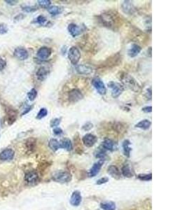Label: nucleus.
I'll return each instance as SVG.
<instances>
[{
	"label": "nucleus",
	"instance_id": "nucleus-1",
	"mask_svg": "<svg viewBox=\"0 0 187 210\" xmlns=\"http://www.w3.org/2000/svg\"><path fill=\"white\" fill-rule=\"evenodd\" d=\"M120 79L122 82V85L124 87H126L128 89L131 90L133 92L137 93L141 89L140 85L138 82L132 76L128 73H123L121 75Z\"/></svg>",
	"mask_w": 187,
	"mask_h": 210
},
{
	"label": "nucleus",
	"instance_id": "nucleus-2",
	"mask_svg": "<svg viewBox=\"0 0 187 210\" xmlns=\"http://www.w3.org/2000/svg\"><path fill=\"white\" fill-rule=\"evenodd\" d=\"M107 86L112 90V96L113 98L118 97L124 91V86L121 83L118 82H109L107 83Z\"/></svg>",
	"mask_w": 187,
	"mask_h": 210
},
{
	"label": "nucleus",
	"instance_id": "nucleus-3",
	"mask_svg": "<svg viewBox=\"0 0 187 210\" xmlns=\"http://www.w3.org/2000/svg\"><path fill=\"white\" fill-rule=\"evenodd\" d=\"M72 174L66 171H58L53 175V179L59 183H68L72 180Z\"/></svg>",
	"mask_w": 187,
	"mask_h": 210
},
{
	"label": "nucleus",
	"instance_id": "nucleus-4",
	"mask_svg": "<svg viewBox=\"0 0 187 210\" xmlns=\"http://www.w3.org/2000/svg\"><path fill=\"white\" fill-rule=\"evenodd\" d=\"M68 58L73 65H77L81 58V53L77 47L72 46L68 51Z\"/></svg>",
	"mask_w": 187,
	"mask_h": 210
},
{
	"label": "nucleus",
	"instance_id": "nucleus-5",
	"mask_svg": "<svg viewBox=\"0 0 187 210\" xmlns=\"http://www.w3.org/2000/svg\"><path fill=\"white\" fill-rule=\"evenodd\" d=\"M91 83L93 86L95 88L97 92L101 95H105L107 93V88L105 87V83H103L102 80L99 77H95L93 78Z\"/></svg>",
	"mask_w": 187,
	"mask_h": 210
},
{
	"label": "nucleus",
	"instance_id": "nucleus-6",
	"mask_svg": "<svg viewBox=\"0 0 187 210\" xmlns=\"http://www.w3.org/2000/svg\"><path fill=\"white\" fill-rule=\"evenodd\" d=\"M83 98V95L82 94V93L81 92V90L77 89V88H74V89L71 90L68 93V101L70 103H77L79 102L80 100H82Z\"/></svg>",
	"mask_w": 187,
	"mask_h": 210
},
{
	"label": "nucleus",
	"instance_id": "nucleus-7",
	"mask_svg": "<svg viewBox=\"0 0 187 210\" xmlns=\"http://www.w3.org/2000/svg\"><path fill=\"white\" fill-rule=\"evenodd\" d=\"M103 25L108 28H112L114 26V19L111 14H102L99 16Z\"/></svg>",
	"mask_w": 187,
	"mask_h": 210
},
{
	"label": "nucleus",
	"instance_id": "nucleus-8",
	"mask_svg": "<svg viewBox=\"0 0 187 210\" xmlns=\"http://www.w3.org/2000/svg\"><path fill=\"white\" fill-rule=\"evenodd\" d=\"M97 138L93 134H86L83 137L82 141L86 147H92L97 142Z\"/></svg>",
	"mask_w": 187,
	"mask_h": 210
},
{
	"label": "nucleus",
	"instance_id": "nucleus-9",
	"mask_svg": "<svg viewBox=\"0 0 187 210\" xmlns=\"http://www.w3.org/2000/svg\"><path fill=\"white\" fill-rule=\"evenodd\" d=\"M14 55L15 57H16L19 60H25L29 57L27 50L22 47L16 48L14 52Z\"/></svg>",
	"mask_w": 187,
	"mask_h": 210
},
{
	"label": "nucleus",
	"instance_id": "nucleus-10",
	"mask_svg": "<svg viewBox=\"0 0 187 210\" xmlns=\"http://www.w3.org/2000/svg\"><path fill=\"white\" fill-rule=\"evenodd\" d=\"M67 30L69 33L72 35V37H76L79 36L82 33L83 29L81 26H79L75 23H70L67 27Z\"/></svg>",
	"mask_w": 187,
	"mask_h": 210
},
{
	"label": "nucleus",
	"instance_id": "nucleus-11",
	"mask_svg": "<svg viewBox=\"0 0 187 210\" xmlns=\"http://www.w3.org/2000/svg\"><path fill=\"white\" fill-rule=\"evenodd\" d=\"M52 53V50L47 46H43L38 50L37 57L41 60H46Z\"/></svg>",
	"mask_w": 187,
	"mask_h": 210
},
{
	"label": "nucleus",
	"instance_id": "nucleus-12",
	"mask_svg": "<svg viewBox=\"0 0 187 210\" xmlns=\"http://www.w3.org/2000/svg\"><path fill=\"white\" fill-rule=\"evenodd\" d=\"M103 164H104V159H100L99 161L95 163L88 172V176L90 177H93L97 175L99 173Z\"/></svg>",
	"mask_w": 187,
	"mask_h": 210
},
{
	"label": "nucleus",
	"instance_id": "nucleus-13",
	"mask_svg": "<svg viewBox=\"0 0 187 210\" xmlns=\"http://www.w3.org/2000/svg\"><path fill=\"white\" fill-rule=\"evenodd\" d=\"M121 9L126 14L132 15L135 12V7L130 1H124L121 4Z\"/></svg>",
	"mask_w": 187,
	"mask_h": 210
},
{
	"label": "nucleus",
	"instance_id": "nucleus-14",
	"mask_svg": "<svg viewBox=\"0 0 187 210\" xmlns=\"http://www.w3.org/2000/svg\"><path fill=\"white\" fill-rule=\"evenodd\" d=\"M76 71L78 74H83V75H89L92 74L93 72V69L88 65H79L76 66Z\"/></svg>",
	"mask_w": 187,
	"mask_h": 210
},
{
	"label": "nucleus",
	"instance_id": "nucleus-15",
	"mask_svg": "<svg viewBox=\"0 0 187 210\" xmlns=\"http://www.w3.org/2000/svg\"><path fill=\"white\" fill-rule=\"evenodd\" d=\"M82 201V197L79 191L73 192L70 198V204L74 207H78Z\"/></svg>",
	"mask_w": 187,
	"mask_h": 210
},
{
	"label": "nucleus",
	"instance_id": "nucleus-16",
	"mask_svg": "<svg viewBox=\"0 0 187 210\" xmlns=\"http://www.w3.org/2000/svg\"><path fill=\"white\" fill-rule=\"evenodd\" d=\"M15 155V153L13 149H7L5 150L2 151L0 153V160H11L14 158Z\"/></svg>",
	"mask_w": 187,
	"mask_h": 210
},
{
	"label": "nucleus",
	"instance_id": "nucleus-17",
	"mask_svg": "<svg viewBox=\"0 0 187 210\" xmlns=\"http://www.w3.org/2000/svg\"><path fill=\"white\" fill-rule=\"evenodd\" d=\"M50 73V70L46 67H41L39 69L37 70L36 76L38 78V80L43 81L46 79Z\"/></svg>",
	"mask_w": 187,
	"mask_h": 210
},
{
	"label": "nucleus",
	"instance_id": "nucleus-18",
	"mask_svg": "<svg viewBox=\"0 0 187 210\" xmlns=\"http://www.w3.org/2000/svg\"><path fill=\"white\" fill-rule=\"evenodd\" d=\"M101 146L106 151H113L117 149V144L110 139H107L102 141Z\"/></svg>",
	"mask_w": 187,
	"mask_h": 210
},
{
	"label": "nucleus",
	"instance_id": "nucleus-19",
	"mask_svg": "<svg viewBox=\"0 0 187 210\" xmlns=\"http://www.w3.org/2000/svg\"><path fill=\"white\" fill-rule=\"evenodd\" d=\"M141 50V46H140L136 44H132V46H131L130 49H128V55L130 57H135L140 54Z\"/></svg>",
	"mask_w": 187,
	"mask_h": 210
},
{
	"label": "nucleus",
	"instance_id": "nucleus-20",
	"mask_svg": "<svg viewBox=\"0 0 187 210\" xmlns=\"http://www.w3.org/2000/svg\"><path fill=\"white\" fill-rule=\"evenodd\" d=\"M39 179V176H38L37 173L34 171H31L27 172L25 176V179L26 182L28 184H34L38 181Z\"/></svg>",
	"mask_w": 187,
	"mask_h": 210
},
{
	"label": "nucleus",
	"instance_id": "nucleus-21",
	"mask_svg": "<svg viewBox=\"0 0 187 210\" xmlns=\"http://www.w3.org/2000/svg\"><path fill=\"white\" fill-rule=\"evenodd\" d=\"M107 172L110 176L116 179H119L121 176V173L119 169L116 165H110L107 169Z\"/></svg>",
	"mask_w": 187,
	"mask_h": 210
},
{
	"label": "nucleus",
	"instance_id": "nucleus-22",
	"mask_svg": "<svg viewBox=\"0 0 187 210\" xmlns=\"http://www.w3.org/2000/svg\"><path fill=\"white\" fill-rule=\"evenodd\" d=\"M60 149H65V150H67V151H70L72 150L73 145H72V141H71L70 139H68V138L62 139V140L60 141Z\"/></svg>",
	"mask_w": 187,
	"mask_h": 210
},
{
	"label": "nucleus",
	"instance_id": "nucleus-23",
	"mask_svg": "<svg viewBox=\"0 0 187 210\" xmlns=\"http://www.w3.org/2000/svg\"><path fill=\"white\" fill-rule=\"evenodd\" d=\"M151 125V122L149 119H143L140 121L135 125V127L137 128H140L141 130H147L149 129Z\"/></svg>",
	"mask_w": 187,
	"mask_h": 210
},
{
	"label": "nucleus",
	"instance_id": "nucleus-24",
	"mask_svg": "<svg viewBox=\"0 0 187 210\" xmlns=\"http://www.w3.org/2000/svg\"><path fill=\"white\" fill-rule=\"evenodd\" d=\"M130 144L131 143L130 141H129L128 140H125L123 141V145H122L123 153H124L125 156L128 157V158H129V157L130 156V153H131V151H132V148H131Z\"/></svg>",
	"mask_w": 187,
	"mask_h": 210
},
{
	"label": "nucleus",
	"instance_id": "nucleus-25",
	"mask_svg": "<svg viewBox=\"0 0 187 210\" xmlns=\"http://www.w3.org/2000/svg\"><path fill=\"white\" fill-rule=\"evenodd\" d=\"M121 172H122L123 176L127 177V178H131L134 175L133 169H131L130 165H128V164H125V165H123L122 169H121Z\"/></svg>",
	"mask_w": 187,
	"mask_h": 210
},
{
	"label": "nucleus",
	"instance_id": "nucleus-26",
	"mask_svg": "<svg viewBox=\"0 0 187 210\" xmlns=\"http://www.w3.org/2000/svg\"><path fill=\"white\" fill-rule=\"evenodd\" d=\"M101 209L103 210H116V204L112 201L103 202L100 204Z\"/></svg>",
	"mask_w": 187,
	"mask_h": 210
},
{
	"label": "nucleus",
	"instance_id": "nucleus-27",
	"mask_svg": "<svg viewBox=\"0 0 187 210\" xmlns=\"http://www.w3.org/2000/svg\"><path fill=\"white\" fill-rule=\"evenodd\" d=\"M48 11H49V14L51 15V16H58L62 13L63 11V8L62 7H60L58 6H50L49 8H48Z\"/></svg>",
	"mask_w": 187,
	"mask_h": 210
},
{
	"label": "nucleus",
	"instance_id": "nucleus-28",
	"mask_svg": "<svg viewBox=\"0 0 187 210\" xmlns=\"http://www.w3.org/2000/svg\"><path fill=\"white\" fill-rule=\"evenodd\" d=\"M16 112L14 110L10 109L7 110V122L9 125H12L16 120Z\"/></svg>",
	"mask_w": 187,
	"mask_h": 210
},
{
	"label": "nucleus",
	"instance_id": "nucleus-29",
	"mask_svg": "<svg viewBox=\"0 0 187 210\" xmlns=\"http://www.w3.org/2000/svg\"><path fill=\"white\" fill-rule=\"evenodd\" d=\"M49 146L54 151H56L60 149V144L56 139H51L49 142Z\"/></svg>",
	"mask_w": 187,
	"mask_h": 210
},
{
	"label": "nucleus",
	"instance_id": "nucleus-30",
	"mask_svg": "<svg viewBox=\"0 0 187 210\" xmlns=\"http://www.w3.org/2000/svg\"><path fill=\"white\" fill-rule=\"evenodd\" d=\"M106 150H105L102 146H100L98 147L96 150L95 151L94 155L96 158H99V159H104L105 157L106 156Z\"/></svg>",
	"mask_w": 187,
	"mask_h": 210
},
{
	"label": "nucleus",
	"instance_id": "nucleus-31",
	"mask_svg": "<svg viewBox=\"0 0 187 210\" xmlns=\"http://www.w3.org/2000/svg\"><path fill=\"white\" fill-rule=\"evenodd\" d=\"M48 115V110L46 108H42L37 115V119L41 120Z\"/></svg>",
	"mask_w": 187,
	"mask_h": 210
},
{
	"label": "nucleus",
	"instance_id": "nucleus-32",
	"mask_svg": "<svg viewBox=\"0 0 187 210\" xmlns=\"http://www.w3.org/2000/svg\"><path fill=\"white\" fill-rule=\"evenodd\" d=\"M38 4L42 8L48 9L49 8L50 4H51V2L50 0H39V1H38Z\"/></svg>",
	"mask_w": 187,
	"mask_h": 210
},
{
	"label": "nucleus",
	"instance_id": "nucleus-33",
	"mask_svg": "<svg viewBox=\"0 0 187 210\" xmlns=\"http://www.w3.org/2000/svg\"><path fill=\"white\" fill-rule=\"evenodd\" d=\"M37 96V91L36 89H34V88H32V89L29 91L28 93H27V97H28L29 100L30 101H34L35 99H36Z\"/></svg>",
	"mask_w": 187,
	"mask_h": 210
},
{
	"label": "nucleus",
	"instance_id": "nucleus-34",
	"mask_svg": "<svg viewBox=\"0 0 187 210\" xmlns=\"http://www.w3.org/2000/svg\"><path fill=\"white\" fill-rule=\"evenodd\" d=\"M138 179L142 181H151L152 179V174H141L137 176Z\"/></svg>",
	"mask_w": 187,
	"mask_h": 210
},
{
	"label": "nucleus",
	"instance_id": "nucleus-35",
	"mask_svg": "<svg viewBox=\"0 0 187 210\" xmlns=\"http://www.w3.org/2000/svg\"><path fill=\"white\" fill-rule=\"evenodd\" d=\"M62 118H55L54 119L51 120L50 123V125L51 128H57L60 123H61Z\"/></svg>",
	"mask_w": 187,
	"mask_h": 210
},
{
	"label": "nucleus",
	"instance_id": "nucleus-36",
	"mask_svg": "<svg viewBox=\"0 0 187 210\" xmlns=\"http://www.w3.org/2000/svg\"><path fill=\"white\" fill-rule=\"evenodd\" d=\"M46 22H47L46 18L44 17V16H39L36 18V21H35V22H37V23H38L40 25H44L46 23Z\"/></svg>",
	"mask_w": 187,
	"mask_h": 210
},
{
	"label": "nucleus",
	"instance_id": "nucleus-37",
	"mask_svg": "<svg viewBox=\"0 0 187 210\" xmlns=\"http://www.w3.org/2000/svg\"><path fill=\"white\" fill-rule=\"evenodd\" d=\"M22 11H24L25 12H26V13H32V12L36 11L37 10L36 7L30 6H22Z\"/></svg>",
	"mask_w": 187,
	"mask_h": 210
},
{
	"label": "nucleus",
	"instance_id": "nucleus-38",
	"mask_svg": "<svg viewBox=\"0 0 187 210\" xmlns=\"http://www.w3.org/2000/svg\"><path fill=\"white\" fill-rule=\"evenodd\" d=\"M35 142H36V141H35V140L33 138H30L29 139V140H27V143H26L27 149H33L34 148Z\"/></svg>",
	"mask_w": 187,
	"mask_h": 210
},
{
	"label": "nucleus",
	"instance_id": "nucleus-39",
	"mask_svg": "<svg viewBox=\"0 0 187 210\" xmlns=\"http://www.w3.org/2000/svg\"><path fill=\"white\" fill-rule=\"evenodd\" d=\"M9 28L7 27V25L4 23L0 24V34H4L8 32Z\"/></svg>",
	"mask_w": 187,
	"mask_h": 210
},
{
	"label": "nucleus",
	"instance_id": "nucleus-40",
	"mask_svg": "<svg viewBox=\"0 0 187 210\" xmlns=\"http://www.w3.org/2000/svg\"><path fill=\"white\" fill-rule=\"evenodd\" d=\"M93 128V124L90 122L86 123L84 125L82 126V129L84 131H89Z\"/></svg>",
	"mask_w": 187,
	"mask_h": 210
},
{
	"label": "nucleus",
	"instance_id": "nucleus-41",
	"mask_svg": "<svg viewBox=\"0 0 187 210\" xmlns=\"http://www.w3.org/2000/svg\"><path fill=\"white\" fill-rule=\"evenodd\" d=\"M108 181H109V178H107V177H102V178H100V179H98L97 182H96V184H97V185H102V184H106Z\"/></svg>",
	"mask_w": 187,
	"mask_h": 210
},
{
	"label": "nucleus",
	"instance_id": "nucleus-42",
	"mask_svg": "<svg viewBox=\"0 0 187 210\" xmlns=\"http://www.w3.org/2000/svg\"><path fill=\"white\" fill-rule=\"evenodd\" d=\"M6 66V60H4L3 58L0 57V71L3 70Z\"/></svg>",
	"mask_w": 187,
	"mask_h": 210
},
{
	"label": "nucleus",
	"instance_id": "nucleus-43",
	"mask_svg": "<svg viewBox=\"0 0 187 210\" xmlns=\"http://www.w3.org/2000/svg\"><path fill=\"white\" fill-rule=\"evenodd\" d=\"M141 111L145 113H151L152 111V107L151 106H146L141 109Z\"/></svg>",
	"mask_w": 187,
	"mask_h": 210
},
{
	"label": "nucleus",
	"instance_id": "nucleus-44",
	"mask_svg": "<svg viewBox=\"0 0 187 210\" xmlns=\"http://www.w3.org/2000/svg\"><path fill=\"white\" fill-rule=\"evenodd\" d=\"M62 133H63V131L60 128L57 127V128H54V133L55 134V135H61V134H62Z\"/></svg>",
	"mask_w": 187,
	"mask_h": 210
},
{
	"label": "nucleus",
	"instance_id": "nucleus-45",
	"mask_svg": "<svg viewBox=\"0 0 187 210\" xmlns=\"http://www.w3.org/2000/svg\"><path fill=\"white\" fill-rule=\"evenodd\" d=\"M32 108H33V106L32 105V106H30V107H28L27 108L25 109V110L24 111V112L22 113V116H23V115H25V114H26V113H27L28 112H30V111L32 110Z\"/></svg>",
	"mask_w": 187,
	"mask_h": 210
},
{
	"label": "nucleus",
	"instance_id": "nucleus-46",
	"mask_svg": "<svg viewBox=\"0 0 187 210\" xmlns=\"http://www.w3.org/2000/svg\"><path fill=\"white\" fill-rule=\"evenodd\" d=\"M5 2H6V3H7L8 4H9V5H12V6H13V5H16V4H18V1H15V0H12V1H9V0H6V1H5Z\"/></svg>",
	"mask_w": 187,
	"mask_h": 210
},
{
	"label": "nucleus",
	"instance_id": "nucleus-47",
	"mask_svg": "<svg viewBox=\"0 0 187 210\" xmlns=\"http://www.w3.org/2000/svg\"><path fill=\"white\" fill-rule=\"evenodd\" d=\"M149 97H151V88H149V89H147V91H146V96L147 98H149Z\"/></svg>",
	"mask_w": 187,
	"mask_h": 210
},
{
	"label": "nucleus",
	"instance_id": "nucleus-48",
	"mask_svg": "<svg viewBox=\"0 0 187 210\" xmlns=\"http://www.w3.org/2000/svg\"><path fill=\"white\" fill-rule=\"evenodd\" d=\"M23 18H24V16H22V14H19V15H18L16 18H15V20H16V21H20V20H22Z\"/></svg>",
	"mask_w": 187,
	"mask_h": 210
},
{
	"label": "nucleus",
	"instance_id": "nucleus-49",
	"mask_svg": "<svg viewBox=\"0 0 187 210\" xmlns=\"http://www.w3.org/2000/svg\"><path fill=\"white\" fill-rule=\"evenodd\" d=\"M66 50H67V46H63L62 48V53L63 54H65V53H66Z\"/></svg>",
	"mask_w": 187,
	"mask_h": 210
},
{
	"label": "nucleus",
	"instance_id": "nucleus-50",
	"mask_svg": "<svg viewBox=\"0 0 187 210\" xmlns=\"http://www.w3.org/2000/svg\"><path fill=\"white\" fill-rule=\"evenodd\" d=\"M149 55L150 56H151V47H149Z\"/></svg>",
	"mask_w": 187,
	"mask_h": 210
}]
</instances>
